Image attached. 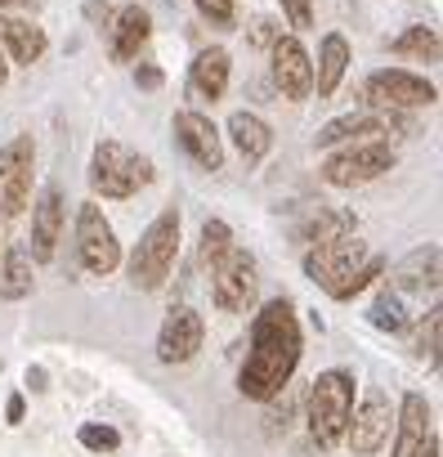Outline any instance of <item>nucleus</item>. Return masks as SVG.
<instances>
[{
  "mask_svg": "<svg viewBox=\"0 0 443 457\" xmlns=\"http://www.w3.org/2000/svg\"><path fill=\"white\" fill-rule=\"evenodd\" d=\"M300 323H296V310L291 301H269L256 323H251V354L242 363V377H238V390L247 399H274L283 395V386L291 381L296 363H300Z\"/></svg>",
  "mask_w": 443,
  "mask_h": 457,
  "instance_id": "1",
  "label": "nucleus"
},
{
  "mask_svg": "<svg viewBox=\"0 0 443 457\" xmlns=\"http://www.w3.org/2000/svg\"><path fill=\"white\" fill-rule=\"evenodd\" d=\"M385 270V261L363 243V238H336V243H318V247H309V256H305V274L327 292V296H336V301H349V296H358L376 274Z\"/></svg>",
  "mask_w": 443,
  "mask_h": 457,
  "instance_id": "2",
  "label": "nucleus"
},
{
  "mask_svg": "<svg viewBox=\"0 0 443 457\" xmlns=\"http://www.w3.org/2000/svg\"><path fill=\"white\" fill-rule=\"evenodd\" d=\"M305 412H309V435L332 448L345 439V426H349V412H354V377L332 368V372H318L314 386H309V399H305Z\"/></svg>",
  "mask_w": 443,
  "mask_h": 457,
  "instance_id": "3",
  "label": "nucleus"
},
{
  "mask_svg": "<svg viewBox=\"0 0 443 457\" xmlns=\"http://www.w3.org/2000/svg\"><path fill=\"white\" fill-rule=\"evenodd\" d=\"M175 256H179V211L166 206V211L144 228V238H139V247H135V256H130V278H135V287L157 292V287L170 278Z\"/></svg>",
  "mask_w": 443,
  "mask_h": 457,
  "instance_id": "4",
  "label": "nucleus"
},
{
  "mask_svg": "<svg viewBox=\"0 0 443 457\" xmlns=\"http://www.w3.org/2000/svg\"><path fill=\"white\" fill-rule=\"evenodd\" d=\"M90 184L103 197H135L139 188L152 184V162L144 153H130L117 139H103L94 148V162H90Z\"/></svg>",
  "mask_w": 443,
  "mask_h": 457,
  "instance_id": "5",
  "label": "nucleus"
},
{
  "mask_svg": "<svg viewBox=\"0 0 443 457\" xmlns=\"http://www.w3.org/2000/svg\"><path fill=\"white\" fill-rule=\"evenodd\" d=\"M390 166H394V148L385 139H367V144H349V148L332 153L323 162V179L332 188H358V184L381 179Z\"/></svg>",
  "mask_w": 443,
  "mask_h": 457,
  "instance_id": "6",
  "label": "nucleus"
},
{
  "mask_svg": "<svg viewBox=\"0 0 443 457\" xmlns=\"http://www.w3.org/2000/svg\"><path fill=\"white\" fill-rule=\"evenodd\" d=\"M210 296L225 314H242L256 296V261L242 247H229L210 265Z\"/></svg>",
  "mask_w": 443,
  "mask_h": 457,
  "instance_id": "7",
  "label": "nucleus"
},
{
  "mask_svg": "<svg viewBox=\"0 0 443 457\" xmlns=\"http://www.w3.org/2000/svg\"><path fill=\"white\" fill-rule=\"evenodd\" d=\"M32 162H37L32 135H19L0 148V215L5 220H14L32 197Z\"/></svg>",
  "mask_w": 443,
  "mask_h": 457,
  "instance_id": "8",
  "label": "nucleus"
},
{
  "mask_svg": "<svg viewBox=\"0 0 443 457\" xmlns=\"http://www.w3.org/2000/svg\"><path fill=\"white\" fill-rule=\"evenodd\" d=\"M77 256H81V265H86L90 274H99V278L121 265V243H117L112 224L103 220V211H99L94 202H86L81 215H77Z\"/></svg>",
  "mask_w": 443,
  "mask_h": 457,
  "instance_id": "9",
  "label": "nucleus"
},
{
  "mask_svg": "<svg viewBox=\"0 0 443 457\" xmlns=\"http://www.w3.org/2000/svg\"><path fill=\"white\" fill-rule=\"evenodd\" d=\"M363 99L372 108H430L439 99V90L416 77V72H403V68H385V72H372L367 86H363Z\"/></svg>",
  "mask_w": 443,
  "mask_h": 457,
  "instance_id": "10",
  "label": "nucleus"
},
{
  "mask_svg": "<svg viewBox=\"0 0 443 457\" xmlns=\"http://www.w3.org/2000/svg\"><path fill=\"white\" fill-rule=\"evenodd\" d=\"M274 81H278L283 99H309L314 95V63H309V54L296 37L278 32V41H274Z\"/></svg>",
  "mask_w": 443,
  "mask_h": 457,
  "instance_id": "11",
  "label": "nucleus"
},
{
  "mask_svg": "<svg viewBox=\"0 0 443 457\" xmlns=\"http://www.w3.org/2000/svg\"><path fill=\"white\" fill-rule=\"evenodd\" d=\"M201 337H206L201 314H197V310H188V305H179V310H170V314H166V323H161L157 359H161V363H188V359L201 350Z\"/></svg>",
  "mask_w": 443,
  "mask_h": 457,
  "instance_id": "12",
  "label": "nucleus"
},
{
  "mask_svg": "<svg viewBox=\"0 0 443 457\" xmlns=\"http://www.w3.org/2000/svg\"><path fill=\"white\" fill-rule=\"evenodd\" d=\"M390 421H394V412H390V399L385 395H367L354 412H349V426H345V439H349V448L354 453H376L385 439H390Z\"/></svg>",
  "mask_w": 443,
  "mask_h": 457,
  "instance_id": "13",
  "label": "nucleus"
},
{
  "mask_svg": "<svg viewBox=\"0 0 443 457\" xmlns=\"http://www.w3.org/2000/svg\"><path fill=\"white\" fill-rule=\"evenodd\" d=\"M59 234H63V193L50 184L32 206V252L28 256L37 265H50L54 252H59Z\"/></svg>",
  "mask_w": 443,
  "mask_h": 457,
  "instance_id": "14",
  "label": "nucleus"
},
{
  "mask_svg": "<svg viewBox=\"0 0 443 457\" xmlns=\"http://www.w3.org/2000/svg\"><path fill=\"white\" fill-rule=\"evenodd\" d=\"M175 135H179L184 153H188L201 170H219V166H225V144H219V130L210 126V117H201V112H179V117H175Z\"/></svg>",
  "mask_w": 443,
  "mask_h": 457,
  "instance_id": "15",
  "label": "nucleus"
},
{
  "mask_svg": "<svg viewBox=\"0 0 443 457\" xmlns=\"http://www.w3.org/2000/svg\"><path fill=\"white\" fill-rule=\"evenodd\" d=\"M390 117L385 112H354V117H336L318 130V148H336V144H354V139H381L390 135Z\"/></svg>",
  "mask_w": 443,
  "mask_h": 457,
  "instance_id": "16",
  "label": "nucleus"
},
{
  "mask_svg": "<svg viewBox=\"0 0 443 457\" xmlns=\"http://www.w3.org/2000/svg\"><path fill=\"white\" fill-rule=\"evenodd\" d=\"M430 403L425 395H403V408H398V439H394V457H416V448L425 444L430 435Z\"/></svg>",
  "mask_w": 443,
  "mask_h": 457,
  "instance_id": "17",
  "label": "nucleus"
},
{
  "mask_svg": "<svg viewBox=\"0 0 443 457\" xmlns=\"http://www.w3.org/2000/svg\"><path fill=\"white\" fill-rule=\"evenodd\" d=\"M439 292V247H425V252H412L398 270H394V278H390V292L394 296H403V292Z\"/></svg>",
  "mask_w": 443,
  "mask_h": 457,
  "instance_id": "18",
  "label": "nucleus"
},
{
  "mask_svg": "<svg viewBox=\"0 0 443 457\" xmlns=\"http://www.w3.org/2000/svg\"><path fill=\"white\" fill-rule=\"evenodd\" d=\"M148 32H152V19H148V10H139V5H126V10L117 14V23H112V59H117V63H130V59L144 50Z\"/></svg>",
  "mask_w": 443,
  "mask_h": 457,
  "instance_id": "19",
  "label": "nucleus"
},
{
  "mask_svg": "<svg viewBox=\"0 0 443 457\" xmlns=\"http://www.w3.org/2000/svg\"><path fill=\"white\" fill-rule=\"evenodd\" d=\"M345 68H349V41H345L340 32H327V37H323V50H318V68H314V90H318V99L336 95Z\"/></svg>",
  "mask_w": 443,
  "mask_h": 457,
  "instance_id": "20",
  "label": "nucleus"
},
{
  "mask_svg": "<svg viewBox=\"0 0 443 457\" xmlns=\"http://www.w3.org/2000/svg\"><path fill=\"white\" fill-rule=\"evenodd\" d=\"M193 90L201 99H219L229 90V50H201L197 63H193Z\"/></svg>",
  "mask_w": 443,
  "mask_h": 457,
  "instance_id": "21",
  "label": "nucleus"
},
{
  "mask_svg": "<svg viewBox=\"0 0 443 457\" xmlns=\"http://www.w3.org/2000/svg\"><path fill=\"white\" fill-rule=\"evenodd\" d=\"M229 139L238 144V153H242L247 162H260V157L269 153V144H274L269 126H265L256 112H234V117H229Z\"/></svg>",
  "mask_w": 443,
  "mask_h": 457,
  "instance_id": "22",
  "label": "nucleus"
},
{
  "mask_svg": "<svg viewBox=\"0 0 443 457\" xmlns=\"http://www.w3.org/2000/svg\"><path fill=\"white\" fill-rule=\"evenodd\" d=\"M32 292V256L23 247H10L0 261V301H23Z\"/></svg>",
  "mask_w": 443,
  "mask_h": 457,
  "instance_id": "23",
  "label": "nucleus"
},
{
  "mask_svg": "<svg viewBox=\"0 0 443 457\" xmlns=\"http://www.w3.org/2000/svg\"><path fill=\"white\" fill-rule=\"evenodd\" d=\"M0 41L10 46V54H14V63H37L41 54H45V32L41 28H32V23H19V19H5V32H0Z\"/></svg>",
  "mask_w": 443,
  "mask_h": 457,
  "instance_id": "24",
  "label": "nucleus"
},
{
  "mask_svg": "<svg viewBox=\"0 0 443 457\" xmlns=\"http://www.w3.org/2000/svg\"><path fill=\"white\" fill-rule=\"evenodd\" d=\"M349 234H354V215H349V211H318L314 220L300 224V238H305L309 247L336 243V238H349Z\"/></svg>",
  "mask_w": 443,
  "mask_h": 457,
  "instance_id": "25",
  "label": "nucleus"
},
{
  "mask_svg": "<svg viewBox=\"0 0 443 457\" xmlns=\"http://www.w3.org/2000/svg\"><path fill=\"white\" fill-rule=\"evenodd\" d=\"M390 50H394V54H412V59H421V63H434V59H439V32H434V28H407L403 37H394Z\"/></svg>",
  "mask_w": 443,
  "mask_h": 457,
  "instance_id": "26",
  "label": "nucleus"
},
{
  "mask_svg": "<svg viewBox=\"0 0 443 457\" xmlns=\"http://www.w3.org/2000/svg\"><path fill=\"white\" fill-rule=\"evenodd\" d=\"M229 247H234L229 224H225V220H206V224H201V265H215Z\"/></svg>",
  "mask_w": 443,
  "mask_h": 457,
  "instance_id": "27",
  "label": "nucleus"
},
{
  "mask_svg": "<svg viewBox=\"0 0 443 457\" xmlns=\"http://www.w3.org/2000/svg\"><path fill=\"white\" fill-rule=\"evenodd\" d=\"M372 323H376L381 332H403V328H407V314H403V296H394V292L376 296V305H372Z\"/></svg>",
  "mask_w": 443,
  "mask_h": 457,
  "instance_id": "28",
  "label": "nucleus"
},
{
  "mask_svg": "<svg viewBox=\"0 0 443 457\" xmlns=\"http://www.w3.org/2000/svg\"><path fill=\"white\" fill-rule=\"evenodd\" d=\"M90 453H117V444H121V435L112 430V426H81V435H77Z\"/></svg>",
  "mask_w": 443,
  "mask_h": 457,
  "instance_id": "29",
  "label": "nucleus"
},
{
  "mask_svg": "<svg viewBox=\"0 0 443 457\" xmlns=\"http://www.w3.org/2000/svg\"><path fill=\"white\" fill-rule=\"evenodd\" d=\"M197 14L219 23V28H229L234 23V0H197Z\"/></svg>",
  "mask_w": 443,
  "mask_h": 457,
  "instance_id": "30",
  "label": "nucleus"
},
{
  "mask_svg": "<svg viewBox=\"0 0 443 457\" xmlns=\"http://www.w3.org/2000/svg\"><path fill=\"white\" fill-rule=\"evenodd\" d=\"M283 10H287V23L291 28H314V0H283Z\"/></svg>",
  "mask_w": 443,
  "mask_h": 457,
  "instance_id": "31",
  "label": "nucleus"
},
{
  "mask_svg": "<svg viewBox=\"0 0 443 457\" xmlns=\"http://www.w3.org/2000/svg\"><path fill=\"white\" fill-rule=\"evenodd\" d=\"M251 41H256V46H274V41H278V37H274V23H269V19H256Z\"/></svg>",
  "mask_w": 443,
  "mask_h": 457,
  "instance_id": "32",
  "label": "nucleus"
},
{
  "mask_svg": "<svg viewBox=\"0 0 443 457\" xmlns=\"http://www.w3.org/2000/svg\"><path fill=\"white\" fill-rule=\"evenodd\" d=\"M5 417H10V421H23V395H10V403H5Z\"/></svg>",
  "mask_w": 443,
  "mask_h": 457,
  "instance_id": "33",
  "label": "nucleus"
},
{
  "mask_svg": "<svg viewBox=\"0 0 443 457\" xmlns=\"http://www.w3.org/2000/svg\"><path fill=\"white\" fill-rule=\"evenodd\" d=\"M139 86L157 90V86H161V72H157V68H144V72H139Z\"/></svg>",
  "mask_w": 443,
  "mask_h": 457,
  "instance_id": "34",
  "label": "nucleus"
},
{
  "mask_svg": "<svg viewBox=\"0 0 443 457\" xmlns=\"http://www.w3.org/2000/svg\"><path fill=\"white\" fill-rule=\"evenodd\" d=\"M28 386H32V390H45V372H41V368H37V372H28Z\"/></svg>",
  "mask_w": 443,
  "mask_h": 457,
  "instance_id": "35",
  "label": "nucleus"
},
{
  "mask_svg": "<svg viewBox=\"0 0 443 457\" xmlns=\"http://www.w3.org/2000/svg\"><path fill=\"white\" fill-rule=\"evenodd\" d=\"M10 77V63H5V54H0V81H5Z\"/></svg>",
  "mask_w": 443,
  "mask_h": 457,
  "instance_id": "36",
  "label": "nucleus"
},
{
  "mask_svg": "<svg viewBox=\"0 0 443 457\" xmlns=\"http://www.w3.org/2000/svg\"><path fill=\"white\" fill-rule=\"evenodd\" d=\"M10 5H19V0H0V10H10Z\"/></svg>",
  "mask_w": 443,
  "mask_h": 457,
  "instance_id": "37",
  "label": "nucleus"
},
{
  "mask_svg": "<svg viewBox=\"0 0 443 457\" xmlns=\"http://www.w3.org/2000/svg\"><path fill=\"white\" fill-rule=\"evenodd\" d=\"M0 220H5V215H0Z\"/></svg>",
  "mask_w": 443,
  "mask_h": 457,
  "instance_id": "38",
  "label": "nucleus"
}]
</instances>
